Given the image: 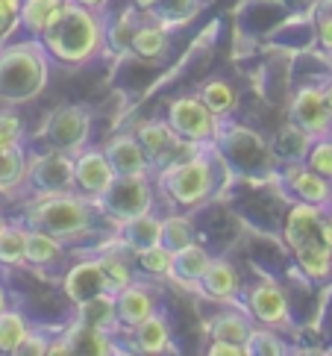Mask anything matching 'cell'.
Masks as SVG:
<instances>
[{"instance_id":"obj_1","label":"cell","mask_w":332,"mask_h":356,"mask_svg":"<svg viewBox=\"0 0 332 356\" xmlns=\"http://www.w3.org/2000/svg\"><path fill=\"white\" fill-rule=\"evenodd\" d=\"M47 47L50 59L62 62V65H85L106 44V21L103 12H94L76 0H68L62 15L50 24V27L38 35Z\"/></svg>"},{"instance_id":"obj_2","label":"cell","mask_w":332,"mask_h":356,"mask_svg":"<svg viewBox=\"0 0 332 356\" xmlns=\"http://www.w3.org/2000/svg\"><path fill=\"white\" fill-rule=\"evenodd\" d=\"M100 218H106L100 203L80 192H59V195H38L27 209V227H38L53 233L62 241H76L92 236Z\"/></svg>"},{"instance_id":"obj_3","label":"cell","mask_w":332,"mask_h":356,"mask_svg":"<svg viewBox=\"0 0 332 356\" xmlns=\"http://www.w3.org/2000/svg\"><path fill=\"white\" fill-rule=\"evenodd\" d=\"M221 177V154L215 145H197L194 154L165 165L159 174L162 192L180 209H194L215 195Z\"/></svg>"},{"instance_id":"obj_4","label":"cell","mask_w":332,"mask_h":356,"mask_svg":"<svg viewBox=\"0 0 332 356\" xmlns=\"http://www.w3.org/2000/svg\"><path fill=\"white\" fill-rule=\"evenodd\" d=\"M50 77V54L42 39H27L0 47V100L27 104L44 92Z\"/></svg>"},{"instance_id":"obj_5","label":"cell","mask_w":332,"mask_h":356,"mask_svg":"<svg viewBox=\"0 0 332 356\" xmlns=\"http://www.w3.org/2000/svg\"><path fill=\"white\" fill-rule=\"evenodd\" d=\"M215 147H218L221 159L233 168L235 174L247 177V180H259V177H267L276 165V154L267 142L259 136L247 130V127H238L229 118H224L218 124V136H215Z\"/></svg>"},{"instance_id":"obj_6","label":"cell","mask_w":332,"mask_h":356,"mask_svg":"<svg viewBox=\"0 0 332 356\" xmlns=\"http://www.w3.org/2000/svg\"><path fill=\"white\" fill-rule=\"evenodd\" d=\"M156 207V195H153L150 177L147 174H133V177H115V183L109 186V192L100 197V209L112 224H126L147 215Z\"/></svg>"},{"instance_id":"obj_7","label":"cell","mask_w":332,"mask_h":356,"mask_svg":"<svg viewBox=\"0 0 332 356\" xmlns=\"http://www.w3.org/2000/svg\"><path fill=\"white\" fill-rule=\"evenodd\" d=\"M168 124L188 145H212L215 136H218L221 118L203 104L200 95H185V97H176L171 104Z\"/></svg>"},{"instance_id":"obj_8","label":"cell","mask_w":332,"mask_h":356,"mask_svg":"<svg viewBox=\"0 0 332 356\" xmlns=\"http://www.w3.org/2000/svg\"><path fill=\"white\" fill-rule=\"evenodd\" d=\"M27 186L35 195H59V192H76V174H74V156L62 150H47L30 159Z\"/></svg>"},{"instance_id":"obj_9","label":"cell","mask_w":332,"mask_h":356,"mask_svg":"<svg viewBox=\"0 0 332 356\" xmlns=\"http://www.w3.org/2000/svg\"><path fill=\"white\" fill-rule=\"evenodd\" d=\"M88 130H92V115L83 106H59L53 115L47 118L42 138L62 154H80L88 145Z\"/></svg>"},{"instance_id":"obj_10","label":"cell","mask_w":332,"mask_h":356,"mask_svg":"<svg viewBox=\"0 0 332 356\" xmlns=\"http://www.w3.org/2000/svg\"><path fill=\"white\" fill-rule=\"evenodd\" d=\"M74 174H76V192L97 200V203L109 192L115 177H118L112 168L109 156H106V150L103 147H88V145L80 150V154H74Z\"/></svg>"},{"instance_id":"obj_11","label":"cell","mask_w":332,"mask_h":356,"mask_svg":"<svg viewBox=\"0 0 332 356\" xmlns=\"http://www.w3.org/2000/svg\"><path fill=\"white\" fill-rule=\"evenodd\" d=\"M291 121L312 138H324L332 133V112L326 100V88L321 86H303L294 104H291Z\"/></svg>"},{"instance_id":"obj_12","label":"cell","mask_w":332,"mask_h":356,"mask_svg":"<svg viewBox=\"0 0 332 356\" xmlns=\"http://www.w3.org/2000/svg\"><path fill=\"white\" fill-rule=\"evenodd\" d=\"M283 188L297 203H315V207H332V180L317 174L312 165L291 162L283 171Z\"/></svg>"},{"instance_id":"obj_13","label":"cell","mask_w":332,"mask_h":356,"mask_svg":"<svg viewBox=\"0 0 332 356\" xmlns=\"http://www.w3.org/2000/svg\"><path fill=\"white\" fill-rule=\"evenodd\" d=\"M247 312L253 315V321H259L265 327H288L291 315H288V300L274 283H259L247 291Z\"/></svg>"},{"instance_id":"obj_14","label":"cell","mask_w":332,"mask_h":356,"mask_svg":"<svg viewBox=\"0 0 332 356\" xmlns=\"http://www.w3.org/2000/svg\"><path fill=\"white\" fill-rule=\"evenodd\" d=\"M135 138L142 142L144 154H147L150 162H153V168H162V165L176 162L174 154H176L180 147L188 145V142H183V138L174 133V127H171L168 121H144V124L135 130Z\"/></svg>"},{"instance_id":"obj_15","label":"cell","mask_w":332,"mask_h":356,"mask_svg":"<svg viewBox=\"0 0 332 356\" xmlns=\"http://www.w3.org/2000/svg\"><path fill=\"white\" fill-rule=\"evenodd\" d=\"M106 156L112 162V168L118 177H133V174H150L153 162L144 154L142 142L135 138V133H115L109 142L103 145Z\"/></svg>"},{"instance_id":"obj_16","label":"cell","mask_w":332,"mask_h":356,"mask_svg":"<svg viewBox=\"0 0 332 356\" xmlns=\"http://www.w3.org/2000/svg\"><path fill=\"white\" fill-rule=\"evenodd\" d=\"M103 291H109V286H106V274L100 259H83L65 271V295L74 303H85L97 295H103Z\"/></svg>"},{"instance_id":"obj_17","label":"cell","mask_w":332,"mask_h":356,"mask_svg":"<svg viewBox=\"0 0 332 356\" xmlns=\"http://www.w3.org/2000/svg\"><path fill=\"white\" fill-rule=\"evenodd\" d=\"M115 307H118V324L124 330H133V327L142 324L144 318H150L153 312H159V300L153 295V289L142 286L135 280L133 286H126L115 295Z\"/></svg>"},{"instance_id":"obj_18","label":"cell","mask_w":332,"mask_h":356,"mask_svg":"<svg viewBox=\"0 0 332 356\" xmlns=\"http://www.w3.org/2000/svg\"><path fill=\"white\" fill-rule=\"evenodd\" d=\"M65 257L68 250L62 238L38 230V227H27V265H33L38 271H56L65 262Z\"/></svg>"},{"instance_id":"obj_19","label":"cell","mask_w":332,"mask_h":356,"mask_svg":"<svg viewBox=\"0 0 332 356\" xmlns=\"http://www.w3.org/2000/svg\"><path fill=\"white\" fill-rule=\"evenodd\" d=\"M209 265H212L209 250L191 241V245H185V248H180L174 253V271H171V277L176 280V283L188 286V289H197L203 274L209 271Z\"/></svg>"},{"instance_id":"obj_20","label":"cell","mask_w":332,"mask_h":356,"mask_svg":"<svg viewBox=\"0 0 332 356\" xmlns=\"http://www.w3.org/2000/svg\"><path fill=\"white\" fill-rule=\"evenodd\" d=\"M76 315H80V327H92V330H103V333H115L118 324V307H115V295L103 291L85 303H76Z\"/></svg>"},{"instance_id":"obj_21","label":"cell","mask_w":332,"mask_h":356,"mask_svg":"<svg viewBox=\"0 0 332 356\" xmlns=\"http://www.w3.org/2000/svg\"><path fill=\"white\" fill-rule=\"evenodd\" d=\"M197 291L200 295H206V298H215V300H233L238 295V274H235V268L226 259H212L209 271L203 274Z\"/></svg>"},{"instance_id":"obj_22","label":"cell","mask_w":332,"mask_h":356,"mask_svg":"<svg viewBox=\"0 0 332 356\" xmlns=\"http://www.w3.org/2000/svg\"><path fill=\"white\" fill-rule=\"evenodd\" d=\"M130 333H133V348L138 353H165V350H171L168 321H165L162 312H153L138 327H133Z\"/></svg>"},{"instance_id":"obj_23","label":"cell","mask_w":332,"mask_h":356,"mask_svg":"<svg viewBox=\"0 0 332 356\" xmlns=\"http://www.w3.org/2000/svg\"><path fill=\"white\" fill-rule=\"evenodd\" d=\"M118 230H121V245L138 253V250H144L150 245H159L162 241V218L159 215H153V212H147V215H138V218L121 224Z\"/></svg>"},{"instance_id":"obj_24","label":"cell","mask_w":332,"mask_h":356,"mask_svg":"<svg viewBox=\"0 0 332 356\" xmlns=\"http://www.w3.org/2000/svg\"><path fill=\"white\" fill-rule=\"evenodd\" d=\"M294 257H297L300 271L309 280H317V283H321V280H326L332 274V248L324 238L303 241L300 248H294Z\"/></svg>"},{"instance_id":"obj_25","label":"cell","mask_w":332,"mask_h":356,"mask_svg":"<svg viewBox=\"0 0 332 356\" xmlns=\"http://www.w3.org/2000/svg\"><path fill=\"white\" fill-rule=\"evenodd\" d=\"M30 156L24 145H12L0 150V195H12L18 186L27 183Z\"/></svg>"},{"instance_id":"obj_26","label":"cell","mask_w":332,"mask_h":356,"mask_svg":"<svg viewBox=\"0 0 332 356\" xmlns=\"http://www.w3.org/2000/svg\"><path fill=\"white\" fill-rule=\"evenodd\" d=\"M65 3H68V0H24V6H21V24H24V30L38 39V35H42L50 27V24H53L62 15Z\"/></svg>"},{"instance_id":"obj_27","label":"cell","mask_w":332,"mask_h":356,"mask_svg":"<svg viewBox=\"0 0 332 356\" xmlns=\"http://www.w3.org/2000/svg\"><path fill=\"white\" fill-rule=\"evenodd\" d=\"M168 47V33H165V24L150 18L144 24H138L135 33H133V42H130V50L135 56L142 59H159Z\"/></svg>"},{"instance_id":"obj_28","label":"cell","mask_w":332,"mask_h":356,"mask_svg":"<svg viewBox=\"0 0 332 356\" xmlns=\"http://www.w3.org/2000/svg\"><path fill=\"white\" fill-rule=\"evenodd\" d=\"M212 339H224V341H235V345H247V339L253 333V315L250 312H221L215 321L209 324Z\"/></svg>"},{"instance_id":"obj_29","label":"cell","mask_w":332,"mask_h":356,"mask_svg":"<svg viewBox=\"0 0 332 356\" xmlns=\"http://www.w3.org/2000/svg\"><path fill=\"white\" fill-rule=\"evenodd\" d=\"M315 138L300 130V127L294 121H288L283 130H279V142H276V159H283V162H303L306 156H309V147H312Z\"/></svg>"},{"instance_id":"obj_30","label":"cell","mask_w":332,"mask_h":356,"mask_svg":"<svg viewBox=\"0 0 332 356\" xmlns=\"http://www.w3.org/2000/svg\"><path fill=\"white\" fill-rule=\"evenodd\" d=\"M200 100L224 121V118H229L235 112L238 95H235V88L229 86L226 80H206L200 86Z\"/></svg>"},{"instance_id":"obj_31","label":"cell","mask_w":332,"mask_h":356,"mask_svg":"<svg viewBox=\"0 0 332 356\" xmlns=\"http://www.w3.org/2000/svg\"><path fill=\"white\" fill-rule=\"evenodd\" d=\"M0 265L3 268H21V265H27V227L9 224L0 233Z\"/></svg>"},{"instance_id":"obj_32","label":"cell","mask_w":332,"mask_h":356,"mask_svg":"<svg viewBox=\"0 0 332 356\" xmlns=\"http://www.w3.org/2000/svg\"><path fill=\"white\" fill-rule=\"evenodd\" d=\"M33 333L27 318L15 309L0 312V353H18V348L24 345V339Z\"/></svg>"},{"instance_id":"obj_33","label":"cell","mask_w":332,"mask_h":356,"mask_svg":"<svg viewBox=\"0 0 332 356\" xmlns=\"http://www.w3.org/2000/svg\"><path fill=\"white\" fill-rule=\"evenodd\" d=\"M100 265H103L106 286H109L112 295H118L121 289H126V286L135 283V274H133V268H130V262H126L121 253H115V250L103 253V257H100Z\"/></svg>"},{"instance_id":"obj_34","label":"cell","mask_w":332,"mask_h":356,"mask_svg":"<svg viewBox=\"0 0 332 356\" xmlns=\"http://www.w3.org/2000/svg\"><path fill=\"white\" fill-rule=\"evenodd\" d=\"M135 259H138V265H142V271L153 274V277H171V271H174V250H168L162 241L138 250Z\"/></svg>"},{"instance_id":"obj_35","label":"cell","mask_w":332,"mask_h":356,"mask_svg":"<svg viewBox=\"0 0 332 356\" xmlns=\"http://www.w3.org/2000/svg\"><path fill=\"white\" fill-rule=\"evenodd\" d=\"M197 9H200V0H159V6L147 12V15L168 27V24H183L188 18H194Z\"/></svg>"},{"instance_id":"obj_36","label":"cell","mask_w":332,"mask_h":356,"mask_svg":"<svg viewBox=\"0 0 332 356\" xmlns=\"http://www.w3.org/2000/svg\"><path fill=\"white\" fill-rule=\"evenodd\" d=\"M194 241V230H191V221L183 218V215H168V218H162V245L168 250H180L185 245Z\"/></svg>"},{"instance_id":"obj_37","label":"cell","mask_w":332,"mask_h":356,"mask_svg":"<svg viewBox=\"0 0 332 356\" xmlns=\"http://www.w3.org/2000/svg\"><path fill=\"white\" fill-rule=\"evenodd\" d=\"M288 348L285 341L274 333V327H253V333L247 339V356H283Z\"/></svg>"},{"instance_id":"obj_38","label":"cell","mask_w":332,"mask_h":356,"mask_svg":"<svg viewBox=\"0 0 332 356\" xmlns=\"http://www.w3.org/2000/svg\"><path fill=\"white\" fill-rule=\"evenodd\" d=\"M306 165H312L317 174H324L332 180V138H315L312 147H309V156H306Z\"/></svg>"},{"instance_id":"obj_39","label":"cell","mask_w":332,"mask_h":356,"mask_svg":"<svg viewBox=\"0 0 332 356\" xmlns=\"http://www.w3.org/2000/svg\"><path fill=\"white\" fill-rule=\"evenodd\" d=\"M21 138H24V121L15 112H0V150L21 145Z\"/></svg>"},{"instance_id":"obj_40","label":"cell","mask_w":332,"mask_h":356,"mask_svg":"<svg viewBox=\"0 0 332 356\" xmlns=\"http://www.w3.org/2000/svg\"><path fill=\"white\" fill-rule=\"evenodd\" d=\"M21 6L24 0H0V42L21 24Z\"/></svg>"},{"instance_id":"obj_41","label":"cell","mask_w":332,"mask_h":356,"mask_svg":"<svg viewBox=\"0 0 332 356\" xmlns=\"http://www.w3.org/2000/svg\"><path fill=\"white\" fill-rule=\"evenodd\" d=\"M317 42L332 56V9L317 12Z\"/></svg>"},{"instance_id":"obj_42","label":"cell","mask_w":332,"mask_h":356,"mask_svg":"<svg viewBox=\"0 0 332 356\" xmlns=\"http://www.w3.org/2000/svg\"><path fill=\"white\" fill-rule=\"evenodd\" d=\"M209 356H247V345H235V341L212 339V345L206 350Z\"/></svg>"},{"instance_id":"obj_43","label":"cell","mask_w":332,"mask_h":356,"mask_svg":"<svg viewBox=\"0 0 332 356\" xmlns=\"http://www.w3.org/2000/svg\"><path fill=\"white\" fill-rule=\"evenodd\" d=\"M47 350H50V341L35 336V333H30L27 339H24V345L18 348V353H47Z\"/></svg>"},{"instance_id":"obj_44","label":"cell","mask_w":332,"mask_h":356,"mask_svg":"<svg viewBox=\"0 0 332 356\" xmlns=\"http://www.w3.org/2000/svg\"><path fill=\"white\" fill-rule=\"evenodd\" d=\"M76 3H83V6H88V9H94V12H106L109 0H76Z\"/></svg>"},{"instance_id":"obj_45","label":"cell","mask_w":332,"mask_h":356,"mask_svg":"<svg viewBox=\"0 0 332 356\" xmlns=\"http://www.w3.org/2000/svg\"><path fill=\"white\" fill-rule=\"evenodd\" d=\"M133 6H135V9H142L144 15H147V12H153V9L159 6V0H133Z\"/></svg>"},{"instance_id":"obj_46","label":"cell","mask_w":332,"mask_h":356,"mask_svg":"<svg viewBox=\"0 0 332 356\" xmlns=\"http://www.w3.org/2000/svg\"><path fill=\"white\" fill-rule=\"evenodd\" d=\"M6 309H9V291L0 283V312H6Z\"/></svg>"},{"instance_id":"obj_47","label":"cell","mask_w":332,"mask_h":356,"mask_svg":"<svg viewBox=\"0 0 332 356\" xmlns=\"http://www.w3.org/2000/svg\"><path fill=\"white\" fill-rule=\"evenodd\" d=\"M324 88H326V100H329V112H332V77H329V83H326Z\"/></svg>"},{"instance_id":"obj_48","label":"cell","mask_w":332,"mask_h":356,"mask_svg":"<svg viewBox=\"0 0 332 356\" xmlns=\"http://www.w3.org/2000/svg\"><path fill=\"white\" fill-rule=\"evenodd\" d=\"M6 227H9V224H6V218H3V212H0V233H3Z\"/></svg>"},{"instance_id":"obj_49","label":"cell","mask_w":332,"mask_h":356,"mask_svg":"<svg viewBox=\"0 0 332 356\" xmlns=\"http://www.w3.org/2000/svg\"><path fill=\"white\" fill-rule=\"evenodd\" d=\"M329 221H332V207H329Z\"/></svg>"}]
</instances>
